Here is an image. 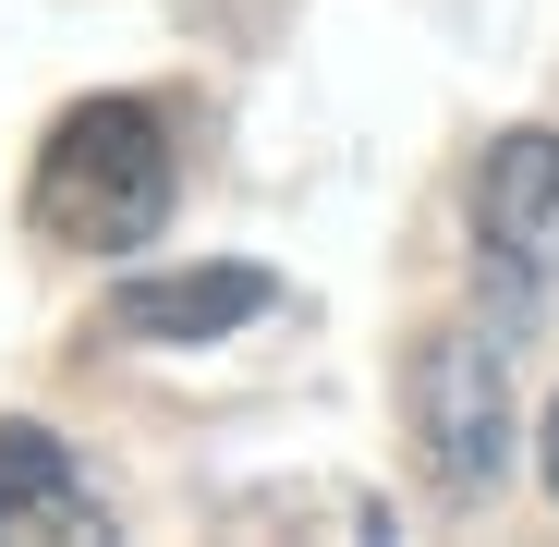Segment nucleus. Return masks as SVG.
Returning <instances> with one entry per match:
<instances>
[{
	"label": "nucleus",
	"mask_w": 559,
	"mask_h": 547,
	"mask_svg": "<svg viewBox=\"0 0 559 547\" xmlns=\"http://www.w3.org/2000/svg\"><path fill=\"white\" fill-rule=\"evenodd\" d=\"M535 463H547V499H559V402H547V438H535Z\"/></svg>",
	"instance_id": "obj_6"
},
{
	"label": "nucleus",
	"mask_w": 559,
	"mask_h": 547,
	"mask_svg": "<svg viewBox=\"0 0 559 547\" xmlns=\"http://www.w3.org/2000/svg\"><path fill=\"white\" fill-rule=\"evenodd\" d=\"M475 255L511 281V305L535 281H559V134L547 122L487 146V170H475Z\"/></svg>",
	"instance_id": "obj_3"
},
{
	"label": "nucleus",
	"mask_w": 559,
	"mask_h": 547,
	"mask_svg": "<svg viewBox=\"0 0 559 547\" xmlns=\"http://www.w3.org/2000/svg\"><path fill=\"white\" fill-rule=\"evenodd\" d=\"M0 535H110L98 487L73 475V450L49 426H0Z\"/></svg>",
	"instance_id": "obj_5"
},
{
	"label": "nucleus",
	"mask_w": 559,
	"mask_h": 547,
	"mask_svg": "<svg viewBox=\"0 0 559 547\" xmlns=\"http://www.w3.org/2000/svg\"><path fill=\"white\" fill-rule=\"evenodd\" d=\"M170 122L146 98H73L37 146V182H25V219L49 243H85V255H122V243H158L170 219Z\"/></svg>",
	"instance_id": "obj_1"
},
{
	"label": "nucleus",
	"mask_w": 559,
	"mask_h": 547,
	"mask_svg": "<svg viewBox=\"0 0 559 547\" xmlns=\"http://www.w3.org/2000/svg\"><path fill=\"white\" fill-rule=\"evenodd\" d=\"M280 305L267 267L243 255H207V267H134V281H110V329L122 341H158V353H195V341H231Z\"/></svg>",
	"instance_id": "obj_4"
},
{
	"label": "nucleus",
	"mask_w": 559,
	"mask_h": 547,
	"mask_svg": "<svg viewBox=\"0 0 559 547\" xmlns=\"http://www.w3.org/2000/svg\"><path fill=\"white\" fill-rule=\"evenodd\" d=\"M402 426H414V463L438 499H487L511 475V365L499 329H426L402 353Z\"/></svg>",
	"instance_id": "obj_2"
}]
</instances>
